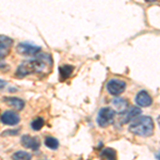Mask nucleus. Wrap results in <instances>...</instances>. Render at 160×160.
<instances>
[{
  "label": "nucleus",
  "instance_id": "f257e3e1",
  "mask_svg": "<svg viewBox=\"0 0 160 160\" xmlns=\"http://www.w3.org/2000/svg\"><path fill=\"white\" fill-rule=\"evenodd\" d=\"M52 68V59L47 53H38L34 59L24 61L16 69V76L24 78L30 75H47Z\"/></svg>",
  "mask_w": 160,
  "mask_h": 160
},
{
  "label": "nucleus",
  "instance_id": "f03ea898",
  "mask_svg": "<svg viewBox=\"0 0 160 160\" xmlns=\"http://www.w3.org/2000/svg\"><path fill=\"white\" fill-rule=\"evenodd\" d=\"M129 131L136 136L151 137L155 131V124L153 118L148 115L136 118L129 125Z\"/></svg>",
  "mask_w": 160,
  "mask_h": 160
},
{
  "label": "nucleus",
  "instance_id": "7ed1b4c3",
  "mask_svg": "<svg viewBox=\"0 0 160 160\" xmlns=\"http://www.w3.org/2000/svg\"><path fill=\"white\" fill-rule=\"evenodd\" d=\"M115 110H113L110 107H105L99 110L97 114V124L100 127H108L109 125L113 123L115 118Z\"/></svg>",
  "mask_w": 160,
  "mask_h": 160
},
{
  "label": "nucleus",
  "instance_id": "20e7f679",
  "mask_svg": "<svg viewBox=\"0 0 160 160\" xmlns=\"http://www.w3.org/2000/svg\"><path fill=\"white\" fill-rule=\"evenodd\" d=\"M13 46V40L7 35L0 34V68H3L4 59L9 56Z\"/></svg>",
  "mask_w": 160,
  "mask_h": 160
},
{
  "label": "nucleus",
  "instance_id": "39448f33",
  "mask_svg": "<svg viewBox=\"0 0 160 160\" xmlns=\"http://www.w3.org/2000/svg\"><path fill=\"white\" fill-rule=\"evenodd\" d=\"M107 90L113 96H118L126 90V82L120 79H110L107 83Z\"/></svg>",
  "mask_w": 160,
  "mask_h": 160
},
{
  "label": "nucleus",
  "instance_id": "423d86ee",
  "mask_svg": "<svg viewBox=\"0 0 160 160\" xmlns=\"http://www.w3.org/2000/svg\"><path fill=\"white\" fill-rule=\"evenodd\" d=\"M17 51L18 53L22 56H28V57H33L38 56V53H41L42 48L40 46L33 45L31 43H20L17 46Z\"/></svg>",
  "mask_w": 160,
  "mask_h": 160
},
{
  "label": "nucleus",
  "instance_id": "0eeeda50",
  "mask_svg": "<svg viewBox=\"0 0 160 160\" xmlns=\"http://www.w3.org/2000/svg\"><path fill=\"white\" fill-rule=\"evenodd\" d=\"M141 113L140 108L138 107H130L128 109L124 110L123 112L120 113V123L121 124H127L130 121H133L136 118L139 117Z\"/></svg>",
  "mask_w": 160,
  "mask_h": 160
},
{
  "label": "nucleus",
  "instance_id": "6e6552de",
  "mask_svg": "<svg viewBox=\"0 0 160 160\" xmlns=\"http://www.w3.org/2000/svg\"><path fill=\"white\" fill-rule=\"evenodd\" d=\"M0 121L4 125L14 126L17 125L20 122V117L16 112H14V111H6V112H3L1 114Z\"/></svg>",
  "mask_w": 160,
  "mask_h": 160
},
{
  "label": "nucleus",
  "instance_id": "1a4fd4ad",
  "mask_svg": "<svg viewBox=\"0 0 160 160\" xmlns=\"http://www.w3.org/2000/svg\"><path fill=\"white\" fill-rule=\"evenodd\" d=\"M22 146L26 148L32 149V151H37V149L40 148V140L37 138V137H32L29 135H25L22 137Z\"/></svg>",
  "mask_w": 160,
  "mask_h": 160
},
{
  "label": "nucleus",
  "instance_id": "9d476101",
  "mask_svg": "<svg viewBox=\"0 0 160 160\" xmlns=\"http://www.w3.org/2000/svg\"><path fill=\"white\" fill-rule=\"evenodd\" d=\"M136 102L139 107H149V106L153 104V98L148 94V92L142 90V91L137 93Z\"/></svg>",
  "mask_w": 160,
  "mask_h": 160
},
{
  "label": "nucleus",
  "instance_id": "9b49d317",
  "mask_svg": "<svg viewBox=\"0 0 160 160\" xmlns=\"http://www.w3.org/2000/svg\"><path fill=\"white\" fill-rule=\"evenodd\" d=\"M3 100L8 106L14 108L15 110H22L25 107V102L18 97H6Z\"/></svg>",
  "mask_w": 160,
  "mask_h": 160
},
{
  "label": "nucleus",
  "instance_id": "f8f14e48",
  "mask_svg": "<svg viewBox=\"0 0 160 160\" xmlns=\"http://www.w3.org/2000/svg\"><path fill=\"white\" fill-rule=\"evenodd\" d=\"M73 72H74V66L73 65L61 66L60 69H59V73H60V80L61 81H64V80L69 78L71 75L73 74Z\"/></svg>",
  "mask_w": 160,
  "mask_h": 160
},
{
  "label": "nucleus",
  "instance_id": "ddd939ff",
  "mask_svg": "<svg viewBox=\"0 0 160 160\" xmlns=\"http://www.w3.org/2000/svg\"><path fill=\"white\" fill-rule=\"evenodd\" d=\"M112 104L115 107V109H117L118 111H120V113L123 112L124 110H126V109H127V107H128V102H127V100L124 99V98H121V97L113 99Z\"/></svg>",
  "mask_w": 160,
  "mask_h": 160
},
{
  "label": "nucleus",
  "instance_id": "4468645a",
  "mask_svg": "<svg viewBox=\"0 0 160 160\" xmlns=\"http://www.w3.org/2000/svg\"><path fill=\"white\" fill-rule=\"evenodd\" d=\"M100 156H102V158H105L106 160H117V152L113 148H106L102 151Z\"/></svg>",
  "mask_w": 160,
  "mask_h": 160
},
{
  "label": "nucleus",
  "instance_id": "2eb2a0df",
  "mask_svg": "<svg viewBox=\"0 0 160 160\" xmlns=\"http://www.w3.org/2000/svg\"><path fill=\"white\" fill-rule=\"evenodd\" d=\"M12 159L13 160H31L32 159V155L25 151H17L12 155Z\"/></svg>",
  "mask_w": 160,
  "mask_h": 160
},
{
  "label": "nucleus",
  "instance_id": "dca6fc26",
  "mask_svg": "<svg viewBox=\"0 0 160 160\" xmlns=\"http://www.w3.org/2000/svg\"><path fill=\"white\" fill-rule=\"evenodd\" d=\"M45 125V121H44L43 118H37L31 122V128L35 131L41 130Z\"/></svg>",
  "mask_w": 160,
  "mask_h": 160
},
{
  "label": "nucleus",
  "instance_id": "f3484780",
  "mask_svg": "<svg viewBox=\"0 0 160 160\" xmlns=\"http://www.w3.org/2000/svg\"><path fill=\"white\" fill-rule=\"evenodd\" d=\"M45 145L49 149H57L59 148V141L56 138H53V137H46Z\"/></svg>",
  "mask_w": 160,
  "mask_h": 160
},
{
  "label": "nucleus",
  "instance_id": "a211bd4d",
  "mask_svg": "<svg viewBox=\"0 0 160 160\" xmlns=\"http://www.w3.org/2000/svg\"><path fill=\"white\" fill-rule=\"evenodd\" d=\"M6 84H7V82L4 81V80L0 79V90H1V89H3V88L6 87Z\"/></svg>",
  "mask_w": 160,
  "mask_h": 160
}]
</instances>
